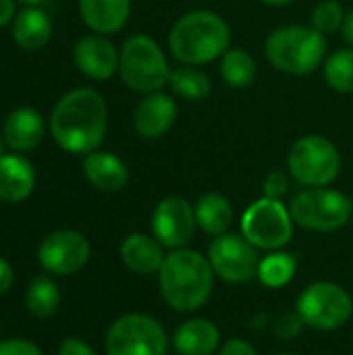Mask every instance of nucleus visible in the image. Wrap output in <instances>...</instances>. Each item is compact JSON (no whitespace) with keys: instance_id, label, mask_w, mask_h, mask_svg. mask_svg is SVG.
Wrapping results in <instances>:
<instances>
[{"instance_id":"aec40b11","label":"nucleus","mask_w":353,"mask_h":355,"mask_svg":"<svg viewBox=\"0 0 353 355\" xmlns=\"http://www.w3.org/2000/svg\"><path fill=\"white\" fill-rule=\"evenodd\" d=\"M221 345V331L206 318L183 322L173 335V349L179 355H214Z\"/></svg>"},{"instance_id":"1a4fd4ad","label":"nucleus","mask_w":353,"mask_h":355,"mask_svg":"<svg viewBox=\"0 0 353 355\" xmlns=\"http://www.w3.org/2000/svg\"><path fill=\"white\" fill-rule=\"evenodd\" d=\"M243 237L258 250H281L293 237V218L281 200L262 196L241 216Z\"/></svg>"},{"instance_id":"39448f33","label":"nucleus","mask_w":353,"mask_h":355,"mask_svg":"<svg viewBox=\"0 0 353 355\" xmlns=\"http://www.w3.org/2000/svg\"><path fill=\"white\" fill-rule=\"evenodd\" d=\"M119 75L123 83L137 94L162 92L171 79V67L164 50L150 35H131L119 52Z\"/></svg>"},{"instance_id":"4be33fe9","label":"nucleus","mask_w":353,"mask_h":355,"mask_svg":"<svg viewBox=\"0 0 353 355\" xmlns=\"http://www.w3.org/2000/svg\"><path fill=\"white\" fill-rule=\"evenodd\" d=\"M52 35V23L48 15L35 6L21 10L12 21V37L21 50L35 52L42 50Z\"/></svg>"},{"instance_id":"393cba45","label":"nucleus","mask_w":353,"mask_h":355,"mask_svg":"<svg viewBox=\"0 0 353 355\" xmlns=\"http://www.w3.org/2000/svg\"><path fill=\"white\" fill-rule=\"evenodd\" d=\"M221 77L229 87L243 89L256 79V60L243 48H229L221 56Z\"/></svg>"},{"instance_id":"dca6fc26","label":"nucleus","mask_w":353,"mask_h":355,"mask_svg":"<svg viewBox=\"0 0 353 355\" xmlns=\"http://www.w3.org/2000/svg\"><path fill=\"white\" fill-rule=\"evenodd\" d=\"M44 119L35 108H17L12 110L4 125H2V137L6 146L15 152H29L37 148L44 139Z\"/></svg>"},{"instance_id":"c85d7f7f","label":"nucleus","mask_w":353,"mask_h":355,"mask_svg":"<svg viewBox=\"0 0 353 355\" xmlns=\"http://www.w3.org/2000/svg\"><path fill=\"white\" fill-rule=\"evenodd\" d=\"M345 19V10L341 6V2L337 0H320L310 15V25L314 29H318L320 33H333L337 29H341Z\"/></svg>"},{"instance_id":"9b49d317","label":"nucleus","mask_w":353,"mask_h":355,"mask_svg":"<svg viewBox=\"0 0 353 355\" xmlns=\"http://www.w3.org/2000/svg\"><path fill=\"white\" fill-rule=\"evenodd\" d=\"M256 250L258 248H254L243 235L225 233L210 243L208 260L216 277L227 283L241 285L258 277L260 256Z\"/></svg>"},{"instance_id":"58836bf2","label":"nucleus","mask_w":353,"mask_h":355,"mask_svg":"<svg viewBox=\"0 0 353 355\" xmlns=\"http://www.w3.org/2000/svg\"><path fill=\"white\" fill-rule=\"evenodd\" d=\"M4 146H6V141H4V137H2V133H0V156H2V152H4Z\"/></svg>"},{"instance_id":"a211bd4d","label":"nucleus","mask_w":353,"mask_h":355,"mask_svg":"<svg viewBox=\"0 0 353 355\" xmlns=\"http://www.w3.org/2000/svg\"><path fill=\"white\" fill-rule=\"evenodd\" d=\"M35 185V173L27 158L19 154L0 156V200L19 204L29 198Z\"/></svg>"},{"instance_id":"423d86ee","label":"nucleus","mask_w":353,"mask_h":355,"mask_svg":"<svg viewBox=\"0 0 353 355\" xmlns=\"http://www.w3.org/2000/svg\"><path fill=\"white\" fill-rule=\"evenodd\" d=\"M289 175L304 187H329L341 171L337 146L318 133L300 137L287 156Z\"/></svg>"},{"instance_id":"e433bc0d","label":"nucleus","mask_w":353,"mask_h":355,"mask_svg":"<svg viewBox=\"0 0 353 355\" xmlns=\"http://www.w3.org/2000/svg\"><path fill=\"white\" fill-rule=\"evenodd\" d=\"M341 35H343V40L353 48V8L350 12H345L343 25H341Z\"/></svg>"},{"instance_id":"ea45409f","label":"nucleus","mask_w":353,"mask_h":355,"mask_svg":"<svg viewBox=\"0 0 353 355\" xmlns=\"http://www.w3.org/2000/svg\"><path fill=\"white\" fill-rule=\"evenodd\" d=\"M19 2H25V4H37V2H42V0H19Z\"/></svg>"},{"instance_id":"79ce46f5","label":"nucleus","mask_w":353,"mask_h":355,"mask_svg":"<svg viewBox=\"0 0 353 355\" xmlns=\"http://www.w3.org/2000/svg\"><path fill=\"white\" fill-rule=\"evenodd\" d=\"M352 218H353V216H352Z\"/></svg>"},{"instance_id":"cd10ccee","label":"nucleus","mask_w":353,"mask_h":355,"mask_svg":"<svg viewBox=\"0 0 353 355\" xmlns=\"http://www.w3.org/2000/svg\"><path fill=\"white\" fill-rule=\"evenodd\" d=\"M325 81L341 94H353V48H343L325 60Z\"/></svg>"},{"instance_id":"a878e982","label":"nucleus","mask_w":353,"mask_h":355,"mask_svg":"<svg viewBox=\"0 0 353 355\" xmlns=\"http://www.w3.org/2000/svg\"><path fill=\"white\" fill-rule=\"evenodd\" d=\"M25 306L37 318H50L60 306V291L48 277H37L25 291Z\"/></svg>"},{"instance_id":"6e6552de","label":"nucleus","mask_w":353,"mask_h":355,"mask_svg":"<svg viewBox=\"0 0 353 355\" xmlns=\"http://www.w3.org/2000/svg\"><path fill=\"white\" fill-rule=\"evenodd\" d=\"M169 337L162 324L146 314H125L106 333V355H166Z\"/></svg>"},{"instance_id":"ddd939ff","label":"nucleus","mask_w":353,"mask_h":355,"mask_svg":"<svg viewBox=\"0 0 353 355\" xmlns=\"http://www.w3.org/2000/svg\"><path fill=\"white\" fill-rule=\"evenodd\" d=\"M40 264L52 275H73L89 260V241L73 229H60L44 237L37 248Z\"/></svg>"},{"instance_id":"7c9ffc66","label":"nucleus","mask_w":353,"mask_h":355,"mask_svg":"<svg viewBox=\"0 0 353 355\" xmlns=\"http://www.w3.org/2000/svg\"><path fill=\"white\" fill-rule=\"evenodd\" d=\"M302 329H304V320H302V316L298 312L281 316L277 320V324H275V333L281 339H295L302 333Z\"/></svg>"},{"instance_id":"7ed1b4c3","label":"nucleus","mask_w":353,"mask_h":355,"mask_svg":"<svg viewBox=\"0 0 353 355\" xmlns=\"http://www.w3.org/2000/svg\"><path fill=\"white\" fill-rule=\"evenodd\" d=\"M231 48L229 23L212 10L185 12L169 33V50L181 64H206Z\"/></svg>"},{"instance_id":"473e14b6","label":"nucleus","mask_w":353,"mask_h":355,"mask_svg":"<svg viewBox=\"0 0 353 355\" xmlns=\"http://www.w3.org/2000/svg\"><path fill=\"white\" fill-rule=\"evenodd\" d=\"M218 355H258L256 349L252 347V343L243 341V339H229L227 343L221 345Z\"/></svg>"},{"instance_id":"5701e85b","label":"nucleus","mask_w":353,"mask_h":355,"mask_svg":"<svg viewBox=\"0 0 353 355\" xmlns=\"http://www.w3.org/2000/svg\"><path fill=\"white\" fill-rule=\"evenodd\" d=\"M193 212H196V223L198 227L208 233V235H225L231 225H233V218H235V212H233V206L231 202L223 196V193H216V191H210V193H204L196 206H193Z\"/></svg>"},{"instance_id":"20e7f679","label":"nucleus","mask_w":353,"mask_h":355,"mask_svg":"<svg viewBox=\"0 0 353 355\" xmlns=\"http://www.w3.org/2000/svg\"><path fill=\"white\" fill-rule=\"evenodd\" d=\"M327 37L312 25L277 27L264 44L268 62L287 75L304 77L314 73L327 58Z\"/></svg>"},{"instance_id":"2f4dec72","label":"nucleus","mask_w":353,"mask_h":355,"mask_svg":"<svg viewBox=\"0 0 353 355\" xmlns=\"http://www.w3.org/2000/svg\"><path fill=\"white\" fill-rule=\"evenodd\" d=\"M0 355H42V352L27 339H8L0 343Z\"/></svg>"},{"instance_id":"f8f14e48","label":"nucleus","mask_w":353,"mask_h":355,"mask_svg":"<svg viewBox=\"0 0 353 355\" xmlns=\"http://www.w3.org/2000/svg\"><path fill=\"white\" fill-rule=\"evenodd\" d=\"M196 227L198 223L193 206L179 196L160 200L152 212V237H156L162 248H185L191 241Z\"/></svg>"},{"instance_id":"c9c22d12","label":"nucleus","mask_w":353,"mask_h":355,"mask_svg":"<svg viewBox=\"0 0 353 355\" xmlns=\"http://www.w3.org/2000/svg\"><path fill=\"white\" fill-rule=\"evenodd\" d=\"M15 21V2L12 0H0V27Z\"/></svg>"},{"instance_id":"72a5a7b5","label":"nucleus","mask_w":353,"mask_h":355,"mask_svg":"<svg viewBox=\"0 0 353 355\" xmlns=\"http://www.w3.org/2000/svg\"><path fill=\"white\" fill-rule=\"evenodd\" d=\"M58 355H96V352L85 341L71 337V339H64L62 341V345L58 349Z\"/></svg>"},{"instance_id":"f3484780","label":"nucleus","mask_w":353,"mask_h":355,"mask_svg":"<svg viewBox=\"0 0 353 355\" xmlns=\"http://www.w3.org/2000/svg\"><path fill=\"white\" fill-rule=\"evenodd\" d=\"M83 175L92 187L100 191H121L129 181L127 164L110 152H89L83 160Z\"/></svg>"},{"instance_id":"f03ea898","label":"nucleus","mask_w":353,"mask_h":355,"mask_svg":"<svg viewBox=\"0 0 353 355\" xmlns=\"http://www.w3.org/2000/svg\"><path fill=\"white\" fill-rule=\"evenodd\" d=\"M214 270L208 258L196 250H173L166 256L160 272L158 287L162 300L177 312H193L202 308L214 287Z\"/></svg>"},{"instance_id":"6ab92c4d","label":"nucleus","mask_w":353,"mask_h":355,"mask_svg":"<svg viewBox=\"0 0 353 355\" xmlns=\"http://www.w3.org/2000/svg\"><path fill=\"white\" fill-rule=\"evenodd\" d=\"M121 260L123 264L137 272V275H152L160 272L166 256L164 248L156 241V237L144 235V233H131L121 243Z\"/></svg>"},{"instance_id":"f704fd0d","label":"nucleus","mask_w":353,"mask_h":355,"mask_svg":"<svg viewBox=\"0 0 353 355\" xmlns=\"http://www.w3.org/2000/svg\"><path fill=\"white\" fill-rule=\"evenodd\" d=\"M10 285H12V268L4 258H0V295H4L10 289Z\"/></svg>"},{"instance_id":"f257e3e1","label":"nucleus","mask_w":353,"mask_h":355,"mask_svg":"<svg viewBox=\"0 0 353 355\" xmlns=\"http://www.w3.org/2000/svg\"><path fill=\"white\" fill-rule=\"evenodd\" d=\"M108 127V106L100 92L79 87L58 100L50 114V131L69 154H89L100 148Z\"/></svg>"},{"instance_id":"2eb2a0df","label":"nucleus","mask_w":353,"mask_h":355,"mask_svg":"<svg viewBox=\"0 0 353 355\" xmlns=\"http://www.w3.org/2000/svg\"><path fill=\"white\" fill-rule=\"evenodd\" d=\"M73 60L85 77L98 81L110 79L119 71V50L102 33L81 37L73 48Z\"/></svg>"},{"instance_id":"a19ab883","label":"nucleus","mask_w":353,"mask_h":355,"mask_svg":"<svg viewBox=\"0 0 353 355\" xmlns=\"http://www.w3.org/2000/svg\"><path fill=\"white\" fill-rule=\"evenodd\" d=\"M279 355H291V354H279Z\"/></svg>"},{"instance_id":"bb28decb","label":"nucleus","mask_w":353,"mask_h":355,"mask_svg":"<svg viewBox=\"0 0 353 355\" xmlns=\"http://www.w3.org/2000/svg\"><path fill=\"white\" fill-rule=\"evenodd\" d=\"M295 270H298L295 256L285 254V252H275L260 260L258 279L262 281V285H266L270 289H281L291 283Z\"/></svg>"},{"instance_id":"4468645a","label":"nucleus","mask_w":353,"mask_h":355,"mask_svg":"<svg viewBox=\"0 0 353 355\" xmlns=\"http://www.w3.org/2000/svg\"><path fill=\"white\" fill-rule=\"evenodd\" d=\"M177 116V102L164 92H152L137 102L133 110V127L144 139H160L171 131Z\"/></svg>"},{"instance_id":"9d476101","label":"nucleus","mask_w":353,"mask_h":355,"mask_svg":"<svg viewBox=\"0 0 353 355\" xmlns=\"http://www.w3.org/2000/svg\"><path fill=\"white\" fill-rule=\"evenodd\" d=\"M298 314L302 316L304 324L318 331H335L347 324V320L353 314L352 295L335 283L320 281L300 295Z\"/></svg>"},{"instance_id":"4c0bfd02","label":"nucleus","mask_w":353,"mask_h":355,"mask_svg":"<svg viewBox=\"0 0 353 355\" xmlns=\"http://www.w3.org/2000/svg\"><path fill=\"white\" fill-rule=\"evenodd\" d=\"M260 2L268 6H285V4H291L293 0H260Z\"/></svg>"},{"instance_id":"0eeeda50","label":"nucleus","mask_w":353,"mask_h":355,"mask_svg":"<svg viewBox=\"0 0 353 355\" xmlns=\"http://www.w3.org/2000/svg\"><path fill=\"white\" fill-rule=\"evenodd\" d=\"M352 208V200L331 187H306L304 191L295 193L289 204L293 223L318 233L345 227L353 216Z\"/></svg>"},{"instance_id":"b1692460","label":"nucleus","mask_w":353,"mask_h":355,"mask_svg":"<svg viewBox=\"0 0 353 355\" xmlns=\"http://www.w3.org/2000/svg\"><path fill=\"white\" fill-rule=\"evenodd\" d=\"M169 87L181 100L200 102V100H206L210 96L212 81L204 71H200V69H196L191 64H183V67L171 71Z\"/></svg>"},{"instance_id":"c756f323","label":"nucleus","mask_w":353,"mask_h":355,"mask_svg":"<svg viewBox=\"0 0 353 355\" xmlns=\"http://www.w3.org/2000/svg\"><path fill=\"white\" fill-rule=\"evenodd\" d=\"M289 189V177L283 173V171H273L266 175L264 179V185H262V191L266 198H273V200H281Z\"/></svg>"},{"instance_id":"412c9836","label":"nucleus","mask_w":353,"mask_h":355,"mask_svg":"<svg viewBox=\"0 0 353 355\" xmlns=\"http://www.w3.org/2000/svg\"><path fill=\"white\" fill-rule=\"evenodd\" d=\"M83 23L96 33H114L123 29L131 12V0H79Z\"/></svg>"}]
</instances>
